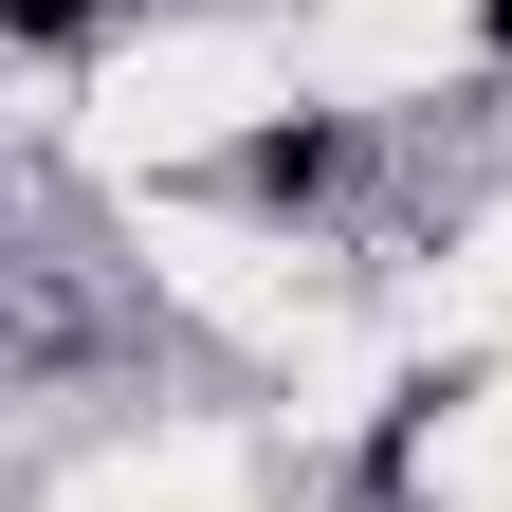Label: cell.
Segmentation results:
<instances>
[{"mask_svg": "<svg viewBox=\"0 0 512 512\" xmlns=\"http://www.w3.org/2000/svg\"><path fill=\"white\" fill-rule=\"evenodd\" d=\"M238 183H256V202H293V183H330V128H256V147H238Z\"/></svg>", "mask_w": 512, "mask_h": 512, "instance_id": "1", "label": "cell"}, {"mask_svg": "<svg viewBox=\"0 0 512 512\" xmlns=\"http://www.w3.org/2000/svg\"><path fill=\"white\" fill-rule=\"evenodd\" d=\"M494 37H512V0H494Z\"/></svg>", "mask_w": 512, "mask_h": 512, "instance_id": "2", "label": "cell"}]
</instances>
